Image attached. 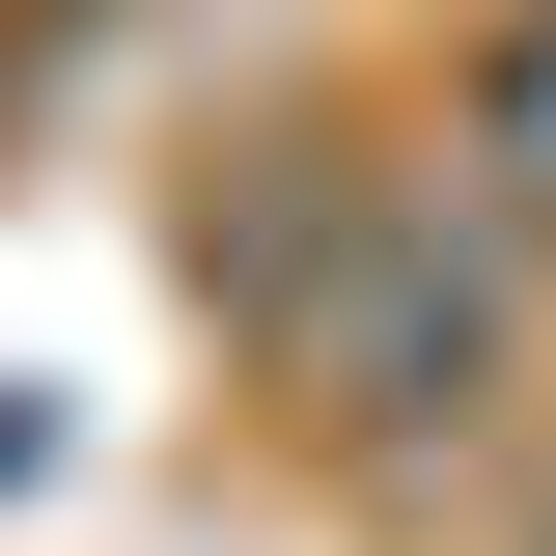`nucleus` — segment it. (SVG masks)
<instances>
[{
  "mask_svg": "<svg viewBox=\"0 0 556 556\" xmlns=\"http://www.w3.org/2000/svg\"><path fill=\"white\" fill-rule=\"evenodd\" d=\"M445 195L501 251H556V0H473L445 28Z\"/></svg>",
  "mask_w": 556,
  "mask_h": 556,
  "instance_id": "1",
  "label": "nucleus"
},
{
  "mask_svg": "<svg viewBox=\"0 0 556 556\" xmlns=\"http://www.w3.org/2000/svg\"><path fill=\"white\" fill-rule=\"evenodd\" d=\"M529 556H556V501H529Z\"/></svg>",
  "mask_w": 556,
  "mask_h": 556,
  "instance_id": "2",
  "label": "nucleus"
}]
</instances>
